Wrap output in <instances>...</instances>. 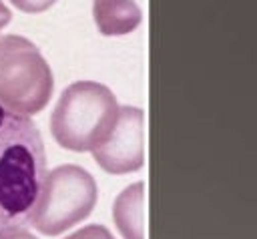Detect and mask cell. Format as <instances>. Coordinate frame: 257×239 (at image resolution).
<instances>
[{
  "mask_svg": "<svg viewBox=\"0 0 257 239\" xmlns=\"http://www.w3.org/2000/svg\"><path fill=\"white\" fill-rule=\"evenodd\" d=\"M116 114L118 104L108 86L78 80L62 90L50 116V133L62 149L92 151L112 131Z\"/></svg>",
  "mask_w": 257,
  "mask_h": 239,
  "instance_id": "7a4b0ae2",
  "label": "cell"
},
{
  "mask_svg": "<svg viewBox=\"0 0 257 239\" xmlns=\"http://www.w3.org/2000/svg\"><path fill=\"white\" fill-rule=\"evenodd\" d=\"M0 239H36V237L22 227H12V229L0 231Z\"/></svg>",
  "mask_w": 257,
  "mask_h": 239,
  "instance_id": "30bf717a",
  "label": "cell"
},
{
  "mask_svg": "<svg viewBox=\"0 0 257 239\" xmlns=\"http://www.w3.org/2000/svg\"><path fill=\"white\" fill-rule=\"evenodd\" d=\"M64 239H114V237L104 225L94 223V225H86V227L78 229L76 233H72V235H68Z\"/></svg>",
  "mask_w": 257,
  "mask_h": 239,
  "instance_id": "ba28073f",
  "label": "cell"
},
{
  "mask_svg": "<svg viewBox=\"0 0 257 239\" xmlns=\"http://www.w3.org/2000/svg\"><path fill=\"white\" fill-rule=\"evenodd\" d=\"M10 18H12V14H10V10L6 8V4L0 0V30L10 22Z\"/></svg>",
  "mask_w": 257,
  "mask_h": 239,
  "instance_id": "8fae6325",
  "label": "cell"
},
{
  "mask_svg": "<svg viewBox=\"0 0 257 239\" xmlns=\"http://www.w3.org/2000/svg\"><path fill=\"white\" fill-rule=\"evenodd\" d=\"M10 2H12L18 10L34 14V12H44V10H48L56 0H10Z\"/></svg>",
  "mask_w": 257,
  "mask_h": 239,
  "instance_id": "9c48e42d",
  "label": "cell"
},
{
  "mask_svg": "<svg viewBox=\"0 0 257 239\" xmlns=\"http://www.w3.org/2000/svg\"><path fill=\"white\" fill-rule=\"evenodd\" d=\"M145 114L137 106H118L108 137L92 149L96 165L110 175L139 171L145 163Z\"/></svg>",
  "mask_w": 257,
  "mask_h": 239,
  "instance_id": "5b68a950",
  "label": "cell"
},
{
  "mask_svg": "<svg viewBox=\"0 0 257 239\" xmlns=\"http://www.w3.org/2000/svg\"><path fill=\"white\" fill-rule=\"evenodd\" d=\"M54 88L48 62L34 42L8 34L0 38V106L18 114L40 112Z\"/></svg>",
  "mask_w": 257,
  "mask_h": 239,
  "instance_id": "3957f363",
  "label": "cell"
},
{
  "mask_svg": "<svg viewBox=\"0 0 257 239\" xmlns=\"http://www.w3.org/2000/svg\"><path fill=\"white\" fill-rule=\"evenodd\" d=\"M98 197L92 175L78 165H60L44 173L28 223L42 235H60L90 215Z\"/></svg>",
  "mask_w": 257,
  "mask_h": 239,
  "instance_id": "277c9868",
  "label": "cell"
},
{
  "mask_svg": "<svg viewBox=\"0 0 257 239\" xmlns=\"http://www.w3.org/2000/svg\"><path fill=\"white\" fill-rule=\"evenodd\" d=\"M92 16L102 36L128 34L143 20L141 8L135 0H94Z\"/></svg>",
  "mask_w": 257,
  "mask_h": 239,
  "instance_id": "8992f818",
  "label": "cell"
},
{
  "mask_svg": "<svg viewBox=\"0 0 257 239\" xmlns=\"http://www.w3.org/2000/svg\"><path fill=\"white\" fill-rule=\"evenodd\" d=\"M44 173L40 131L30 116L0 106V231L28 223Z\"/></svg>",
  "mask_w": 257,
  "mask_h": 239,
  "instance_id": "6da1fadb",
  "label": "cell"
},
{
  "mask_svg": "<svg viewBox=\"0 0 257 239\" xmlns=\"http://www.w3.org/2000/svg\"><path fill=\"white\" fill-rule=\"evenodd\" d=\"M145 183H133L118 193L112 205V219L122 239H145Z\"/></svg>",
  "mask_w": 257,
  "mask_h": 239,
  "instance_id": "52a82bcc",
  "label": "cell"
}]
</instances>
